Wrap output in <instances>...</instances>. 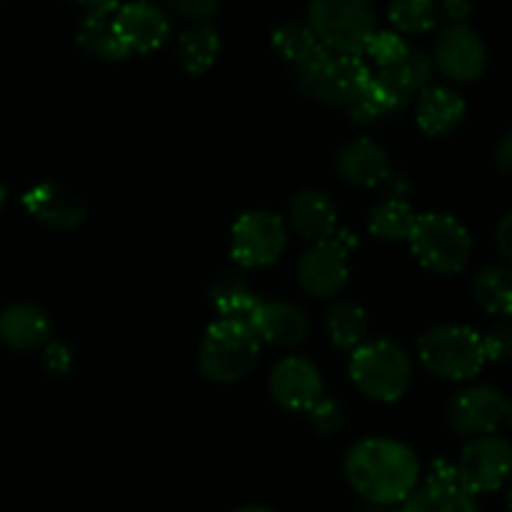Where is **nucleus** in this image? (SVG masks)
Instances as JSON below:
<instances>
[{"mask_svg": "<svg viewBox=\"0 0 512 512\" xmlns=\"http://www.w3.org/2000/svg\"><path fill=\"white\" fill-rule=\"evenodd\" d=\"M345 480L373 505L405 503L420 485V460L413 448L390 438H365L345 455Z\"/></svg>", "mask_w": 512, "mask_h": 512, "instance_id": "1", "label": "nucleus"}, {"mask_svg": "<svg viewBox=\"0 0 512 512\" xmlns=\"http://www.w3.org/2000/svg\"><path fill=\"white\" fill-rule=\"evenodd\" d=\"M293 85L300 95L328 108L350 110L368 90L373 70L363 58L335 55L325 50L320 58L293 68Z\"/></svg>", "mask_w": 512, "mask_h": 512, "instance_id": "2", "label": "nucleus"}, {"mask_svg": "<svg viewBox=\"0 0 512 512\" xmlns=\"http://www.w3.org/2000/svg\"><path fill=\"white\" fill-rule=\"evenodd\" d=\"M348 373L365 398L375 403H398L413 380V360L408 350L393 340H365L350 355Z\"/></svg>", "mask_w": 512, "mask_h": 512, "instance_id": "3", "label": "nucleus"}, {"mask_svg": "<svg viewBox=\"0 0 512 512\" xmlns=\"http://www.w3.org/2000/svg\"><path fill=\"white\" fill-rule=\"evenodd\" d=\"M308 25L325 50L363 58L378 18L370 0H310Z\"/></svg>", "mask_w": 512, "mask_h": 512, "instance_id": "4", "label": "nucleus"}, {"mask_svg": "<svg viewBox=\"0 0 512 512\" xmlns=\"http://www.w3.org/2000/svg\"><path fill=\"white\" fill-rule=\"evenodd\" d=\"M408 245L415 260L435 275H458L473 253L468 228L448 213L415 215Z\"/></svg>", "mask_w": 512, "mask_h": 512, "instance_id": "5", "label": "nucleus"}, {"mask_svg": "<svg viewBox=\"0 0 512 512\" xmlns=\"http://www.w3.org/2000/svg\"><path fill=\"white\" fill-rule=\"evenodd\" d=\"M418 358L440 380H470L488 363L483 335L465 325H435L418 340Z\"/></svg>", "mask_w": 512, "mask_h": 512, "instance_id": "6", "label": "nucleus"}, {"mask_svg": "<svg viewBox=\"0 0 512 512\" xmlns=\"http://www.w3.org/2000/svg\"><path fill=\"white\" fill-rule=\"evenodd\" d=\"M260 355V340L250 325L218 320L203 335L198 350V368L208 380L233 385L248 378Z\"/></svg>", "mask_w": 512, "mask_h": 512, "instance_id": "7", "label": "nucleus"}, {"mask_svg": "<svg viewBox=\"0 0 512 512\" xmlns=\"http://www.w3.org/2000/svg\"><path fill=\"white\" fill-rule=\"evenodd\" d=\"M285 245V220L270 210H248L230 230V255L240 268H268L283 255Z\"/></svg>", "mask_w": 512, "mask_h": 512, "instance_id": "8", "label": "nucleus"}, {"mask_svg": "<svg viewBox=\"0 0 512 512\" xmlns=\"http://www.w3.org/2000/svg\"><path fill=\"white\" fill-rule=\"evenodd\" d=\"M445 418L455 433L485 438L512 425V403L493 385H468L450 400Z\"/></svg>", "mask_w": 512, "mask_h": 512, "instance_id": "9", "label": "nucleus"}, {"mask_svg": "<svg viewBox=\"0 0 512 512\" xmlns=\"http://www.w3.org/2000/svg\"><path fill=\"white\" fill-rule=\"evenodd\" d=\"M455 470L460 488L470 495L495 493L512 475V445L498 435L473 438L460 453Z\"/></svg>", "mask_w": 512, "mask_h": 512, "instance_id": "10", "label": "nucleus"}, {"mask_svg": "<svg viewBox=\"0 0 512 512\" xmlns=\"http://www.w3.org/2000/svg\"><path fill=\"white\" fill-rule=\"evenodd\" d=\"M433 65L455 83H473L488 68V48L468 23H450L435 40Z\"/></svg>", "mask_w": 512, "mask_h": 512, "instance_id": "11", "label": "nucleus"}, {"mask_svg": "<svg viewBox=\"0 0 512 512\" xmlns=\"http://www.w3.org/2000/svg\"><path fill=\"white\" fill-rule=\"evenodd\" d=\"M270 398L290 413H308L325 395V383L315 363L303 355H288L270 370Z\"/></svg>", "mask_w": 512, "mask_h": 512, "instance_id": "12", "label": "nucleus"}, {"mask_svg": "<svg viewBox=\"0 0 512 512\" xmlns=\"http://www.w3.org/2000/svg\"><path fill=\"white\" fill-rule=\"evenodd\" d=\"M350 253H345L333 238L313 243L298 263V283L308 295L320 300L335 298L348 285Z\"/></svg>", "mask_w": 512, "mask_h": 512, "instance_id": "13", "label": "nucleus"}, {"mask_svg": "<svg viewBox=\"0 0 512 512\" xmlns=\"http://www.w3.org/2000/svg\"><path fill=\"white\" fill-rule=\"evenodd\" d=\"M113 23L130 55L153 53L163 48L170 38L168 13L150 0H130V3L118 5Z\"/></svg>", "mask_w": 512, "mask_h": 512, "instance_id": "14", "label": "nucleus"}, {"mask_svg": "<svg viewBox=\"0 0 512 512\" xmlns=\"http://www.w3.org/2000/svg\"><path fill=\"white\" fill-rule=\"evenodd\" d=\"M335 170L340 178L358 188H380L388 178L390 158L383 145L370 138H355L335 153Z\"/></svg>", "mask_w": 512, "mask_h": 512, "instance_id": "15", "label": "nucleus"}, {"mask_svg": "<svg viewBox=\"0 0 512 512\" xmlns=\"http://www.w3.org/2000/svg\"><path fill=\"white\" fill-rule=\"evenodd\" d=\"M23 205L35 220L58 230H73L85 220V203L58 183H38L23 195Z\"/></svg>", "mask_w": 512, "mask_h": 512, "instance_id": "16", "label": "nucleus"}, {"mask_svg": "<svg viewBox=\"0 0 512 512\" xmlns=\"http://www.w3.org/2000/svg\"><path fill=\"white\" fill-rule=\"evenodd\" d=\"M308 315L293 303L285 300H263L253 318V333L260 343L278 345V348H293L300 345L308 335Z\"/></svg>", "mask_w": 512, "mask_h": 512, "instance_id": "17", "label": "nucleus"}, {"mask_svg": "<svg viewBox=\"0 0 512 512\" xmlns=\"http://www.w3.org/2000/svg\"><path fill=\"white\" fill-rule=\"evenodd\" d=\"M465 100L455 90L443 85H430L418 95L415 103V123L430 138H443L455 133L465 120Z\"/></svg>", "mask_w": 512, "mask_h": 512, "instance_id": "18", "label": "nucleus"}, {"mask_svg": "<svg viewBox=\"0 0 512 512\" xmlns=\"http://www.w3.org/2000/svg\"><path fill=\"white\" fill-rule=\"evenodd\" d=\"M290 228L310 243L330 240L338 230V208L320 190H300L288 208Z\"/></svg>", "mask_w": 512, "mask_h": 512, "instance_id": "19", "label": "nucleus"}, {"mask_svg": "<svg viewBox=\"0 0 512 512\" xmlns=\"http://www.w3.org/2000/svg\"><path fill=\"white\" fill-rule=\"evenodd\" d=\"M373 75L375 80H378V83L393 95L395 103H398L400 108H405L410 100L418 98L425 88H430L435 75V65H433V58H430L425 50L413 48V45H410L408 55H405L398 65H393V68H383Z\"/></svg>", "mask_w": 512, "mask_h": 512, "instance_id": "20", "label": "nucleus"}, {"mask_svg": "<svg viewBox=\"0 0 512 512\" xmlns=\"http://www.w3.org/2000/svg\"><path fill=\"white\" fill-rule=\"evenodd\" d=\"M0 340L8 348L30 353L50 343V320L45 310L30 303H15L0 313Z\"/></svg>", "mask_w": 512, "mask_h": 512, "instance_id": "21", "label": "nucleus"}, {"mask_svg": "<svg viewBox=\"0 0 512 512\" xmlns=\"http://www.w3.org/2000/svg\"><path fill=\"white\" fill-rule=\"evenodd\" d=\"M210 300H213V308L218 310L220 320L250 325V328H253V318L263 303L238 275H223L220 280H215L210 288Z\"/></svg>", "mask_w": 512, "mask_h": 512, "instance_id": "22", "label": "nucleus"}, {"mask_svg": "<svg viewBox=\"0 0 512 512\" xmlns=\"http://www.w3.org/2000/svg\"><path fill=\"white\" fill-rule=\"evenodd\" d=\"M220 53V38L208 23H195L183 30L175 43V58L190 75H205L215 65Z\"/></svg>", "mask_w": 512, "mask_h": 512, "instance_id": "23", "label": "nucleus"}, {"mask_svg": "<svg viewBox=\"0 0 512 512\" xmlns=\"http://www.w3.org/2000/svg\"><path fill=\"white\" fill-rule=\"evenodd\" d=\"M78 45L95 60L118 63L130 58V50L115 30L113 15H85L78 28Z\"/></svg>", "mask_w": 512, "mask_h": 512, "instance_id": "24", "label": "nucleus"}, {"mask_svg": "<svg viewBox=\"0 0 512 512\" xmlns=\"http://www.w3.org/2000/svg\"><path fill=\"white\" fill-rule=\"evenodd\" d=\"M473 298L485 313L512 318V265H488L473 278Z\"/></svg>", "mask_w": 512, "mask_h": 512, "instance_id": "25", "label": "nucleus"}, {"mask_svg": "<svg viewBox=\"0 0 512 512\" xmlns=\"http://www.w3.org/2000/svg\"><path fill=\"white\" fill-rule=\"evenodd\" d=\"M325 325H328V335L335 348L353 353L358 345L365 343V335H368V313H365L363 305L350 298L335 300L330 305Z\"/></svg>", "mask_w": 512, "mask_h": 512, "instance_id": "26", "label": "nucleus"}, {"mask_svg": "<svg viewBox=\"0 0 512 512\" xmlns=\"http://www.w3.org/2000/svg\"><path fill=\"white\" fill-rule=\"evenodd\" d=\"M400 512H480L475 495L460 485H430L415 488Z\"/></svg>", "mask_w": 512, "mask_h": 512, "instance_id": "27", "label": "nucleus"}, {"mask_svg": "<svg viewBox=\"0 0 512 512\" xmlns=\"http://www.w3.org/2000/svg\"><path fill=\"white\" fill-rule=\"evenodd\" d=\"M415 213L405 200L383 198L370 208L368 230L383 243H400L408 240L410 230H413Z\"/></svg>", "mask_w": 512, "mask_h": 512, "instance_id": "28", "label": "nucleus"}, {"mask_svg": "<svg viewBox=\"0 0 512 512\" xmlns=\"http://www.w3.org/2000/svg\"><path fill=\"white\" fill-rule=\"evenodd\" d=\"M273 48L278 50L293 68L310 63V60L320 58V55L325 53V48L320 45V40L315 38V33L310 30L308 23L280 25L273 33Z\"/></svg>", "mask_w": 512, "mask_h": 512, "instance_id": "29", "label": "nucleus"}, {"mask_svg": "<svg viewBox=\"0 0 512 512\" xmlns=\"http://www.w3.org/2000/svg\"><path fill=\"white\" fill-rule=\"evenodd\" d=\"M388 18L400 35L430 33L438 25V5L435 0H390Z\"/></svg>", "mask_w": 512, "mask_h": 512, "instance_id": "30", "label": "nucleus"}, {"mask_svg": "<svg viewBox=\"0 0 512 512\" xmlns=\"http://www.w3.org/2000/svg\"><path fill=\"white\" fill-rule=\"evenodd\" d=\"M398 110H403V108L395 103L393 95H390L373 75V78H370L368 90L363 93V98H360L358 103L348 110V113L353 115L355 123H375V120L388 118V115L398 113Z\"/></svg>", "mask_w": 512, "mask_h": 512, "instance_id": "31", "label": "nucleus"}, {"mask_svg": "<svg viewBox=\"0 0 512 512\" xmlns=\"http://www.w3.org/2000/svg\"><path fill=\"white\" fill-rule=\"evenodd\" d=\"M408 50H410V43L403 38V35L395 33V30H378V33L370 38L368 48H365V55L378 65V70H383V68H393V65H398L400 60L408 55Z\"/></svg>", "mask_w": 512, "mask_h": 512, "instance_id": "32", "label": "nucleus"}, {"mask_svg": "<svg viewBox=\"0 0 512 512\" xmlns=\"http://www.w3.org/2000/svg\"><path fill=\"white\" fill-rule=\"evenodd\" d=\"M308 415H310V423H313V428L318 430L320 435H333L345 425L343 405H340L335 398H328V395H323V398L308 410Z\"/></svg>", "mask_w": 512, "mask_h": 512, "instance_id": "33", "label": "nucleus"}, {"mask_svg": "<svg viewBox=\"0 0 512 512\" xmlns=\"http://www.w3.org/2000/svg\"><path fill=\"white\" fill-rule=\"evenodd\" d=\"M485 358L493 363H512V320L493 325L488 335H483Z\"/></svg>", "mask_w": 512, "mask_h": 512, "instance_id": "34", "label": "nucleus"}, {"mask_svg": "<svg viewBox=\"0 0 512 512\" xmlns=\"http://www.w3.org/2000/svg\"><path fill=\"white\" fill-rule=\"evenodd\" d=\"M165 3L183 18L193 20V23H205L215 15L220 0H165Z\"/></svg>", "mask_w": 512, "mask_h": 512, "instance_id": "35", "label": "nucleus"}, {"mask_svg": "<svg viewBox=\"0 0 512 512\" xmlns=\"http://www.w3.org/2000/svg\"><path fill=\"white\" fill-rule=\"evenodd\" d=\"M43 365L48 373L65 375L70 373V368H73V355H70V350L65 348L63 343H53V340H50V343L45 345Z\"/></svg>", "mask_w": 512, "mask_h": 512, "instance_id": "36", "label": "nucleus"}, {"mask_svg": "<svg viewBox=\"0 0 512 512\" xmlns=\"http://www.w3.org/2000/svg\"><path fill=\"white\" fill-rule=\"evenodd\" d=\"M425 483H430V485H460L455 463H450V460H445V458L433 460V463H430V470H428V478H425Z\"/></svg>", "mask_w": 512, "mask_h": 512, "instance_id": "37", "label": "nucleus"}, {"mask_svg": "<svg viewBox=\"0 0 512 512\" xmlns=\"http://www.w3.org/2000/svg\"><path fill=\"white\" fill-rule=\"evenodd\" d=\"M495 243H498V250L503 253V258H508L512 263V210L500 218L498 230H495Z\"/></svg>", "mask_w": 512, "mask_h": 512, "instance_id": "38", "label": "nucleus"}, {"mask_svg": "<svg viewBox=\"0 0 512 512\" xmlns=\"http://www.w3.org/2000/svg\"><path fill=\"white\" fill-rule=\"evenodd\" d=\"M380 188H383V193H385L383 198L405 200V195H408V190H410V183L403 173H390L388 178L383 180V185H380Z\"/></svg>", "mask_w": 512, "mask_h": 512, "instance_id": "39", "label": "nucleus"}, {"mask_svg": "<svg viewBox=\"0 0 512 512\" xmlns=\"http://www.w3.org/2000/svg\"><path fill=\"white\" fill-rule=\"evenodd\" d=\"M495 165H498L503 173L512 175V130L503 135L495 145Z\"/></svg>", "mask_w": 512, "mask_h": 512, "instance_id": "40", "label": "nucleus"}, {"mask_svg": "<svg viewBox=\"0 0 512 512\" xmlns=\"http://www.w3.org/2000/svg\"><path fill=\"white\" fill-rule=\"evenodd\" d=\"M443 10L453 23H465L473 13V0H443Z\"/></svg>", "mask_w": 512, "mask_h": 512, "instance_id": "41", "label": "nucleus"}, {"mask_svg": "<svg viewBox=\"0 0 512 512\" xmlns=\"http://www.w3.org/2000/svg\"><path fill=\"white\" fill-rule=\"evenodd\" d=\"M70 3L80 5L88 15H113L120 0H70Z\"/></svg>", "mask_w": 512, "mask_h": 512, "instance_id": "42", "label": "nucleus"}, {"mask_svg": "<svg viewBox=\"0 0 512 512\" xmlns=\"http://www.w3.org/2000/svg\"><path fill=\"white\" fill-rule=\"evenodd\" d=\"M233 512H275V510L265 508V505H245V508H238V510H233Z\"/></svg>", "mask_w": 512, "mask_h": 512, "instance_id": "43", "label": "nucleus"}, {"mask_svg": "<svg viewBox=\"0 0 512 512\" xmlns=\"http://www.w3.org/2000/svg\"><path fill=\"white\" fill-rule=\"evenodd\" d=\"M505 500H508V510L512 512V475H510V480H508V493H505Z\"/></svg>", "mask_w": 512, "mask_h": 512, "instance_id": "44", "label": "nucleus"}, {"mask_svg": "<svg viewBox=\"0 0 512 512\" xmlns=\"http://www.w3.org/2000/svg\"><path fill=\"white\" fill-rule=\"evenodd\" d=\"M5 198H8V193H5V188L0 185V213H3V208H5Z\"/></svg>", "mask_w": 512, "mask_h": 512, "instance_id": "45", "label": "nucleus"}]
</instances>
